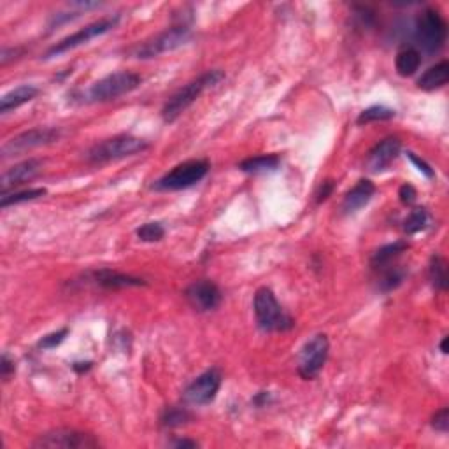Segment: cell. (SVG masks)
<instances>
[{
    "label": "cell",
    "mask_w": 449,
    "mask_h": 449,
    "mask_svg": "<svg viewBox=\"0 0 449 449\" xmlns=\"http://www.w3.org/2000/svg\"><path fill=\"white\" fill-rule=\"evenodd\" d=\"M225 79V74L221 70H207V73L200 74L197 79L184 85L183 88L177 90L174 95L165 102L164 109H162V118L165 123H172L194 104L195 100L202 95L206 90L213 88V86L220 85Z\"/></svg>",
    "instance_id": "6da1fadb"
},
{
    "label": "cell",
    "mask_w": 449,
    "mask_h": 449,
    "mask_svg": "<svg viewBox=\"0 0 449 449\" xmlns=\"http://www.w3.org/2000/svg\"><path fill=\"white\" fill-rule=\"evenodd\" d=\"M144 149H148V142L142 139L134 137V135H116V137L105 139V141L92 146L86 153V160L93 165L109 164V162L134 157Z\"/></svg>",
    "instance_id": "7a4b0ae2"
},
{
    "label": "cell",
    "mask_w": 449,
    "mask_h": 449,
    "mask_svg": "<svg viewBox=\"0 0 449 449\" xmlns=\"http://www.w3.org/2000/svg\"><path fill=\"white\" fill-rule=\"evenodd\" d=\"M255 318L260 330L263 332H286L293 327V319L282 311L273 290L260 288L255 295Z\"/></svg>",
    "instance_id": "3957f363"
},
{
    "label": "cell",
    "mask_w": 449,
    "mask_h": 449,
    "mask_svg": "<svg viewBox=\"0 0 449 449\" xmlns=\"http://www.w3.org/2000/svg\"><path fill=\"white\" fill-rule=\"evenodd\" d=\"M141 83L142 78L139 74L130 73V70H118V73H112L93 83L86 97L90 102L118 100L120 97L128 95L130 92L137 90Z\"/></svg>",
    "instance_id": "277c9868"
},
{
    "label": "cell",
    "mask_w": 449,
    "mask_h": 449,
    "mask_svg": "<svg viewBox=\"0 0 449 449\" xmlns=\"http://www.w3.org/2000/svg\"><path fill=\"white\" fill-rule=\"evenodd\" d=\"M414 36H416L418 46L428 55L443 50L448 39V25L439 11L430 9V7L421 11L414 25Z\"/></svg>",
    "instance_id": "5b68a950"
},
{
    "label": "cell",
    "mask_w": 449,
    "mask_h": 449,
    "mask_svg": "<svg viewBox=\"0 0 449 449\" xmlns=\"http://www.w3.org/2000/svg\"><path fill=\"white\" fill-rule=\"evenodd\" d=\"M209 162L207 160H188L183 164L176 165L171 172H167L164 177L153 184L154 190L160 191H176L190 188L194 184L200 183L209 172Z\"/></svg>",
    "instance_id": "8992f818"
},
{
    "label": "cell",
    "mask_w": 449,
    "mask_h": 449,
    "mask_svg": "<svg viewBox=\"0 0 449 449\" xmlns=\"http://www.w3.org/2000/svg\"><path fill=\"white\" fill-rule=\"evenodd\" d=\"M120 23V16H107L100 18V20L93 21V23L86 25L85 28H79L78 32L70 33L65 39H62L60 43H56L55 46H51L46 51V58H55V56L63 55V53H69L75 50V48L83 46V44H88L90 41H93L95 37L104 36V33L111 32L116 28V25Z\"/></svg>",
    "instance_id": "52a82bcc"
},
{
    "label": "cell",
    "mask_w": 449,
    "mask_h": 449,
    "mask_svg": "<svg viewBox=\"0 0 449 449\" xmlns=\"http://www.w3.org/2000/svg\"><path fill=\"white\" fill-rule=\"evenodd\" d=\"M191 32L186 25H176L171 28L164 30L158 36H154L153 39L146 41L144 44L135 50L134 55L141 60H149L157 58V56L164 55V53L174 51L177 48L184 46V44L190 41Z\"/></svg>",
    "instance_id": "ba28073f"
},
{
    "label": "cell",
    "mask_w": 449,
    "mask_h": 449,
    "mask_svg": "<svg viewBox=\"0 0 449 449\" xmlns=\"http://www.w3.org/2000/svg\"><path fill=\"white\" fill-rule=\"evenodd\" d=\"M62 137V130L55 127H37L32 130H26L23 134L16 135V137L9 139L2 148V157H18L23 154L26 151H32L36 148H43V146L53 144Z\"/></svg>",
    "instance_id": "9c48e42d"
},
{
    "label": "cell",
    "mask_w": 449,
    "mask_h": 449,
    "mask_svg": "<svg viewBox=\"0 0 449 449\" xmlns=\"http://www.w3.org/2000/svg\"><path fill=\"white\" fill-rule=\"evenodd\" d=\"M328 351H330V342L324 334L309 339L299 354V374L307 381L318 377L328 360Z\"/></svg>",
    "instance_id": "30bf717a"
},
{
    "label": "cell",
    "mask_w": 449,
    "mask_h": 449,
    "mask_svg": "<svg viewBox=\"0 0 449 449\" xmlns=\"http://www.w3.org/2000/svg\"><path fill=\"white\" fill-rule=\"evenodd\" d=\"M221 388V372L209 369L204 374L195 377L184 390V402L191 406H207L216 398Z\"/></svg>",
    "instance_id": "8fae6325"
},
{
    "label": "cell",
    "mask_w": 449,
    "mask_h": 449,
    "mask_svg": "<svg viewBox=\"0 0 449 449\" xmlns=\"http://www.w3.org/2000/svg\"><path fill=\"white\" fill-rule=\"evenodd\" d=\"M36 448H65V449H88L99 446V440L90 433L78 430H53L44 433L33 444Z\"/></svg>",
    "instance_id": "7c38bea8"
},
{
    "label": "cell",
    "mask_w": 449,
    "mask_h": 449,
    "mask_svg": "<svg viewBox=\"0 0 449 449\" xmlns=\"http://www.w3.org/2000/svg\"><path fill=\"white\" fill-rule=\"evenodd\" d=\"M184 295H186V300L190 302L191 307L199 312L213 311L221 302L220 288L213 281H209V279L195 281L194 285L188 286Z\"/></svg>",
    "instance_id": "4fadbf2b"
},
{
    "label": "cell",
    "mask_w": 449,
    "mask_h": 449,
    "mask_svg": "<svg viewBox=\"0 0 449 449\" xmlns=\"http://www.w3.org/2000/svg\"><path fill=\"white\" fill-rule=\"evenodd\" d=\"M41 171H43V160H39V158H28V160H23L9 167L4 172L2 181H0L2 195L7 194V190H11V188H16L20 184L36 179L41 174Z\"/></svg>",
    "instance_id": "5bb4252c"
},
{
    "label": "cell",
    "mask_w": 449,
    "mask_h": 449,
    "mask_svg": "<svg viewBox=\"0 0 449 449\" xmlns=\"http://www.w3.org/2000/svg\"><path fill=\"white\" fill-rule=\"evenodd\" d=\"M400 149H402V142L397 137L383 139L379 144H376L374 148L369 151L365 165H367V169L371 172L384 171V169H388L397 160Z\"/></svg>",
    "instance_id": "9a60e30c"
},
{
    "label": "cell",
    "mask_w": 449,
    "mask_h": 449,
    "mask_svg": "<svg viewBox=\"0 0 449 449\" xmlns=\"http://www.w3.org/2000/svg\"><path fill=\"white\" fill-rule=\"evenodd\" d=\"M90 281L95 282L100 288L107 290H118V288H134V286H146V281L141 278H134V275L116 273L111 269L95 270L90 274Z\"/></svg>",
    "instance_id": "2e32d148"
},
{
    "label": "cell",
    "mask_w": 449,
    "mask_h": 449,
    "mask_svg": "<svg viewBox=\"0 0 449 449\" xmlns=\"http://www.w3.org/2000/svg\"><path fill=\"white\" fill-rule=\"evenodd\" d=\"M376 194L374 183H371L369 179H361L354 184L353 188L346 194L344 200H342V213L344 214H353L356 211H360L361 207L367 206L371 202L372 197Z\"/></svg>",
    "instance_id": "e0dca14e"
},
{
    "label": "cell",
    "mask_w": 449,
    "mask_h": 449,
    "mask_svg": "<svg viewBox=\"0 0 449 449\" xmlns=\"http://www.w3.org/2000/svg\"><path fill=\"white\" fill-rule=\"evenodd\" d=\"M37 95H39V88H37V86H33V85L18 86V88L11 90V92H7L6 95L0 99V112H2V115H7V112L14 111V109H18L20 105L26 104V102L33 100Z\"/></svg>",
    "instance_id": "ac0fdd59"
},
{
    "label": "cell",
    "mask_w": 449,
    "mask_h": 449,
    "mask_svg": "<svg viewBox=\"0 0 449 449\" xmlns=\"http://www.w3.org/2000/svg\"><path fill=\"white\" fill-rule=\"evenodd\" d=\"M449 81V63L444 62L437 63V65L430 67L428 70H425V74L418 79V86L426 92H432V90L443 88L444 85Z\"/></svg>",
    "instance_id": "d6986e66"
},
{
    "label": "cell",
    "mask_w": 449,
    "mask_h": 449,
    "mask_svg": "<svg viewBox=\"0 0 449 449\" xmlns=\"http://www.w3.org/2000/svg\"><path fill=\"white\" fill-rule=\"evenodd\" d=\"M281 158L278 154H260V157L246 158L239 164V169L248 174H260V172H273L279 167Z\"/></svg>",
    "instance_id": "ffe728a7"
},
{
    "label": "cell",
    "mask_w": 449,
    "mask_h": 449,
    "mask_svg": "<svg viewBox=\"0 0 449 449\" xmlns=\"http://www.w3.org/2000/svg\"><path fill=\"white\" fill-rule=\"evenodd\" d=\"M421 65V53L416 48H403L402 51H398L397 60H395V67H397V73L402 78H409V75L416 74V70Z\"/></svg>",
    "instance_id": "44dd1931"
},
{
    "label": "cell",
    "mask_w": 449,
    "mask_h": 449,
    "mask_svg": "<svg viewBox=\"0 0 449 449\" xmlns=\"http://www.w3.org/2000/svg\"><path fill=\"white\" fill-rule=\"evenodd\" d=\"M407 248H409L407 246V243H402V241H398V243H393V244H386V246L379 248V250L372 255L371 265L374 267L376 270L383 269V267H386V265H391V263H393L395 260H397L398 256L407 250Z\"/></svg>",
    "instance_id": "7402d4cb"
},
{
    "label": "cell",
    "mask_w": 449,
    "mask_h": 449,
    "mask_svg": "<svg viewBox=\"0 0 449 449\" xmlns=\"http://www.w3.org/2000/svg\"><path fill=\"white\" fill-rule=\"evenodd\" d=\"M381 270V278H379V290L381 292H393L397 290L400 285L406 279V270L398 265H386Z\"/></svg>",
    "instance_id": "603a6c76"
},
{
    "label": "cell",
    "mask_w": 449,
    "mask_h": 449,
    "mask_svg": "<svg viewBox=\"0 0 449 449\" xmlns=\"http://www.w3.org/2000/svg\"><path fill=\"white\" fill-rule=\"evenodd\" d=\"M428 275H430V281H432L433 288L439 290V292H446L448 265H446V260H444L443 256H439V255L433 256L428 267Z\"/></svg>",
    "instance_id": "cb8c5ba5"
},
{
    "label": "cell",
    "mask_w": 449,
    "mask_h": 449,
    "mask_svg": "<svg viewBox=\"0 0 449 449\" xmlns=\"http://www.w3.org/2000/svg\"><path fill=\"white\" fill-rule=\"evenodd\" d=\"M48 191L46 188H30V190L23 191H14L11 195H2V200H0V206L6 209V207L14 206V204H21V202H30V200H36L44 197Z\"/></svg>",
    "instance_id": "d4e9b609"
},
{
    "label": "cell",
    "mask_w": 449,
    "mask_h": 449,
    "mask_svg": "<svg viewBox=\"0 0 449 449\" xmlns=\"http://www.w3.org/2000/svg\"><path fill=\"white\" fill-rule=\"evenodd\" d=\"M395 118V111L393 109L386 107V105H372V107L365 109V111L360 112L356 122L360 125L364 123H372V122H386V120Z\"/></svg>",
    "instance_id": "484cf974"
},
{
    "label": "cell",
    "mask_w": 449,
    "mask_h": 449,
    "mask_svg": "<svg viewBox=\"0 0 449 449\" xmlns=\"http://www.w3.org/2000/svg\"><path fill=\"white\" fill-rule=\"evenodd\" d=\"M428 211L423 209V207H416L414 211H411L409 216L403 221V230L407 233H418L428 226Z\"/></svg>",
    "instance_id": "4316f807"
},
{
    "label": "cell",
    "mask_w": 449,
    "mask_h": 449,
    "mask_svg": "<svg viewBox=\"0 0 449 449\" xmlns=\"http://www.w3.org/2000/svg\"><path fill=\"white\" fill-rule=\"evenodd\" d=\"M190 420L191 414L186 409H181V407H171L162 414V425L165 428H177V426L188 423Z\"/></svg>",
    "instance_id": "83f0119b"
},
{
    "label": "cell",
    "mask_w": 449,
    "mask_h": 449,
    "mask_svg": "<svg viewBox=\"0 0 449 449\" xmlns=\"http://www.w3.org/2000/svg\"><path fill=\"white\" fill-rule=\"evenodd\" d=\"M165 228L160 223H144L137 228V237L142 243H158L164 239Z\"/></svg>",
    "instance_id": "f1b7e54d"
},
{
    "label": "cell",
    "mask_w": 449,
    "mask_h": 449,
    "mask_svg": "<svg viewBox=\"0 0 449 449\" xmlns=\"http://www.w3.org/2000/svg\"><path fill=\"white\" fill-rule=\"evenodd\" d=\"M67 334H69V330L67 328H62V330L58 332H53V334L46 335V337H43L39 341V348L41 349H53L56 348L58 344H62L63 339L67 337Z\"/></svg>",
    "instance_id": "f546056e"
},
{
    "label": "cell",
    "mask_w": 449,
    "mask_h": 449,
    "mask_svg": "<svg viewBox=\"0 0 449 449\" xmlns=\"http://www.w3.org/2000/svg\"><path fill=\"white\" fill-rule=\"evenodd\" d=\"M432 426L437 430V432H443L446 433L449 430V411L448 407H444V409L437 411L435 416L432 418Z\"/></svg>",
    "instance_id": "4dcf8cb0"
},
{
    "label": "cell",
    "mask_w": 449,
    "mask_h": 449,
    "mask_svg": "<svg viewBox=\"0 0 449 449\" xmlns=\"http://www.w3.org/2000/svg\"><path fill=\"white\" fill-rule=\"evenodd\" d=\"M398 197H400V202L409 206V204H413L414 200H416V190H414L411 184H403V186H400Z\"/></svg>",
    "instance_id": "1f68e13d"
},
{
    "label": "cell",
    "mask_w": 449,
    "mask_h": 449,
    "mask_svg": "<svg viewBox=\"0 0 449 449\" xmlns=\"http://www.w3.org/2000/svg\"><path fill=\"white\" fill-rule=\"evenodd\" d=\"M0 374H2L4 381H7L11 374H14V361L6 353L2 354V361H0Z\"/></svg>",
    "instance_id": "d6a6232c"
},
{
    "label": "cell",
    "mask_w": 449,
    "mask_h": 449,
    "mask_svg": "<svg viewBox=\"0 0 449 449\" xmlns=\"http://www.w3.org/2000/svg\"><path fill=\"white\" fill-rule=\"evenodd\" d=\"M407 154H409L411 162H413V164L416 165L418 169H420V172H423V174H425L426 177H433V171H432V167H430V165L426 164L425 160H421V158H418L416 154H414V153H407Z\"/></svg>",
    "instance_id": "836d02e7"
},
{
    "label": "cell",
    "mask_w": 449,
    "mask_h": 449,
    "mask_svg": "<svg viewBox=\"0 0 449 449\" xmlns=\"http://www.w3.org/2000/svg\"><path fill=\"white\" fill-rule=\"evenodd\" d=\"M334 191V181H324V183L319 186V191L318 195H316V200H318V204H322L323 200H327L328 197H330V194Z\"/></svg>",
    "instance_id": "e575fe53"
},
{
    "label": "cell",
    "mask_w": 449,
    "mask_h": 449,
    "mask_svg": "<svg viewBox=\"0 0 449 449\" xmlns=\"http://www.w3.org/2000/svg\"><path fill=\"white\" fill-rule=\"evenodd\" d=\"M174 448H199L197 440H188V439H177L171 444Z\"/></svg>",
    "instance_id": "d590c367"
},
{
    "label": "cell",
    "mask_w": 449,
    "mask_h": 449,
    "mask_svg": "<svg viewBox=\"0 0 449 449\" xmlns=\"http://www.w3.org/2000/svg\"><path fill=\"white\" fill-rule=\"evenodd\" d=\"M269 398H270V395L267 393V391H260V393L256 395V397H255V400H253V402H255L256 406L263 407V406H265V403H269Z\"/></svg>",
    "instance_id": "8d00e7d4"
},
{
    "label": "cell",
    "mask_w": 449,
    "mask_h": 449,
    "mask_svg": "<svg viewBox=\"0 0 449 449\" xmlns=\"http://www.w3.org/2000/svg\"><path fill=\"white\" fill-rule=\"evenodd\" d=\"M448 341H449V337H444L443 342H440V351H443L444 354H448Z\"/></svg>",
    "instance_id": "74e56055"
}]
</instances>
